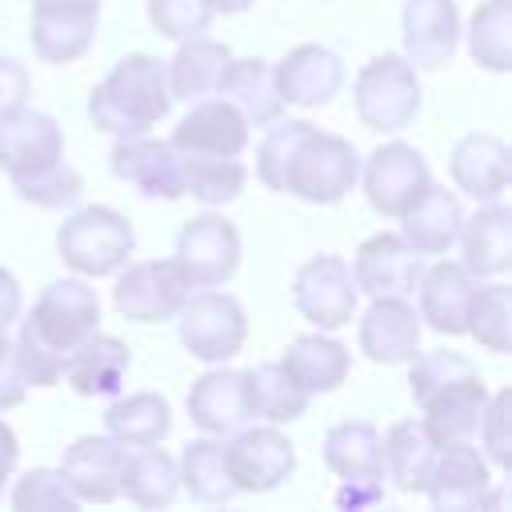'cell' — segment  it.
<instances>
[{
  "label": "cell",
  "instance_id": "cell-1",
  "mask_svg": "<svg viewBox=\"0 0 512 512\" xmlns=\"http://www.w3.org/2000/svg\"><path fill=\"white\" fill-rule=\"evenodd\" d=\"M172 108L164 60L152 52H128L88 92V120L108 136H140L156 128Z\"/></svg>",
  "mask_w": 512,
  "mask_h": 512
},
{
  "label": "cell",
  "instance_id": "cell-2",
  "mask_svg": "<svg viewBox=\"0 0 512 512\" xmlns=\"http://www.w3.org/2000/svg\"><path fill=\"white\" fill-rule=\"evenodd\" d=\"M356 180H360V156H356L352 140L308 124L288 156L280 192H288L304 204H336L352 192Z\"/></svg>",
  "mask_w": 512,
  "mask_h": 512
},
{
  "label": "cell",
  "instance_id": "cell-3",
  "mask_svg": "<svg viewBox=\"0 0 512 512\" xmlns=\"http://www.w3.org/2000/svg\"><path fill=\"white\" fill-rule=\"evenodd\" d=\"M136 248L132 220L116 208L88 204L56 228V252L76 276H112L128 264Z\"/></svg>",
  "mask_w": 512,
  "mask_h": 512
},
{
  "label": "cell",
  "instance_id": "cell-4",
  "mask_svg": "<svg viewBox=\"0 0 512 512\" xmlns=\"http://www.w3.org/2000/svg\"><path fill=\"white\" fill-rule=\"evenodd\" d=\"M100 328V300H96V288L88 284V276H64V280H52L32 312L20 320V332H28L36 344H44L48 352H56L60 360Z\"/></svg>",
  "mask_w": 512,
  "mask_h": 512
},
{
  "label": "cell",
  "instance_id": "cell-5",
  "mask_svg": "<svg viewBox=\"0 0 512 512\" xmlns=\"http://www.w3.org/2000/svg\"><path fill=\"white\" fill-rule=\"evenodd\" d=\"M352 104H356L360 124L372 128V132H400V128H408L416 120V112H420L416 68L404 56H396V52L372 56L356 72Z\"/></svg>",
  "mask_w": 512,
  "mask_h": 512
},
{
  "label": "cell",
  "instance_id": "cell-6",
  "mask_svg": "<svg viewBox=\"0 0 512 512\" xmlns=\"http://www.w3.org/2000/svg\"><path fill=\"white\" fill-rule=\"evenodd\" d=\"M176 320V332H180V344L204 360V364H224L232 360L244 340H248V316H244V304L232 296V292H220V288H200V292H188L180 312L172 316Z\"/></svg>",
  "mask_w": 512,
  "mask_h": 512
},
{
  "label": "cell",
  "instance_id": "cell-7",
  "mask_svg": "<svg viewBox=\"0 0 512 512\" xmlns=\"http://www.w3.org/2000/svg\"><path fill=\"white\" fill-rule=\"evenodd\" d=\"M356 300H360V288H356L352 264L344 256L320 252V256L304 260L292 276V304L320 332L344 328L356 316Z\"/></svg>",
  "mask_w": 512,
  "mask_h": 512
},
{
  "label": "cell",
  "instance_id": "cell-8",
  "mask_svg": "<svg viewBox=\"0 0 512 512\" xmlns=\"http://www.w3.org/2000/svg\"><path fill=\"white\" fill-rule=\"evenodd\" d=\"M224 464L236 492H272L296 472V448L280 424H244L224 440Z\"/></svg>",
  "mask_w": 512,
  "mask_h": 512
},
{
  "label": "cell",
  "instance_id": "cell-9",
  "mask_svg": "<svg viewBox=\"0 0 512 512\" xmlns=\"http://www.w3.org/2000/svg\"><path fill=\"white\" fill-rule=\"evenodd\" d=\"M188 292H192V284L176 260H136V264L120 268L112 304L132 324H160L180 312Z\"/></svg>",
  "mask_w": 512,
  "mask_h": 512
},
{
  "label": "cell",
  "instance_id": "cell-10",
  "mask_svg": "<svg viewBox=\"0 0 512 512\" xmlns=\"http://www.w3.org/2000/svg\"><path fill=\"white\" fill-rule=\"evenodd\" d=\"M360 180H364V196L368 204L380 212V216H404L432 184V168L428 160L404 144V140H392V144H380L364 164H360Z\"/></svg>",
  "mask_w": 512,
  "mask_h": 512
},
{
  "label": "cell",
  "instance_id": "cell-11",
  "mask_svg": "<svg viewBox=\"0 0 512 512\" xmlns=\"http://www.w3.org/2000/svg\"><path fill=\"white\" fill-rule=\"evenodd\" d=\"M172 260L192 288H220L240 268V232L220 212H200L180 228Z\"/></svg>",
  "mask_w": 512,
  "mask_h": 512
},
{
  "label": "cell",
  "instance_id": "cell-12",
  "mask_svg": "<svg viewBox=\"0 0 512 512\" xmlns=\"http://www.w3.org/2000/svg\"><path fill=\"white\" fill-rule=\"evenodd\" d=\"M488 488H492L488 456L472 440L436 444V456H432L428 476H424V488H420L436 512L484 508L488 504Z\"/></svg>",
  "mask_w": 512,
  "mask_h": 512
},
{
  "label": "cell",
  "instance_id": "cell-13",
  "mask_svg": "<svg viewBox=\"0 0 512 512\" xmlns=\"http://www.w3.org/2000/svg\"><path fill=\"white\" fill-rule=\"evenodd\" d=\"M108 164H112V172L124 184H132L148 200H180L184 196L180 152L172 148V140H156L148 132H140V136H116Z\"/></svg>",
  "mask_w": 512,
  "mask_h": 512
},
{
  "label": "cell",
  "instance_id": "cell-14",
  "mask_svg": "<svg viewBox=\"0 0 512 512\" xmlns=\"http://www.w3.org/2000/svg\"><path fill=\"white\" fill-rule=\"evenodd\" d=\"M188 416L208 436H228L256 420L252 412V376L244 368H212L188 388Z\"/></svg>",
  "mask_w": 512,
  "mask_h": 512
},
{
  "label": "cell",
  "instance_id": "cell-15",
  "mask_svg": "<svg viewBox=\"0 0 512 512\" xmlns=\"http://www.w3.org/2000/svg\"><path fill=\"white\" fill-rule=\"evenodd\" d=\"M64 160V128L36 108H20L0 120V168L8 180L36 176Z\"/></svg>",
  "mask_w": 512,
  "mask_h": 512
},
{
  "label": "cell",
  "instance_id": "cell-16",
  "mask_svg": "<svg viewBox=\"0 0 512 512\" xmlns=\"http://www.w3.org/2000/svg\"><path fill=\"white\" fill-rule=\"evenodd\" d=\"M424 272V256L396 232L368 236L352 256L356 288L368 296H412Z\"/></svg>",
  "mask_w": 512,
  "mask_h": 512
},
{
  "label": "cell",
  "instance_id": "cell-17",
  "mask_svg": "<svg viewBox=\"0 0 512 512\" xmlns=\"http://www.w3.org/2000/svg\"><path fill=\"white\" fill-rule=\"evenodd\" d=\"M124 444L112 436H80L60 456V476L80 504H112L120 496Z\"/></svg>",
  "mask_w": 512,
  "mask_h": 512
},
{
  "label": "cell",
  "instance_id": "cell-18",
  "mask_svg": "<svg viewBox=\"0 0 512 512\" xmlns=\"http://www.w3.org/2000/svg\"><path fill=\"white\" fill-rule=\"evenodd\" d=\"M400 36H404V60L412 68H444L460 44L456 0H404Z\"/></svg>",
  "mask_w": 512,
  "mask_h": 512
},
{
  "label": "cell",
  "instance_id": "cell-19",
  "mask_svg": "<svg viewBox=\"0 0 512 512\" xmlns=\"http://www.w3.org/2000/svg\"><path fill=\"white\" fill-rule=\"evenodd\" d=\"M360 352L372 364H408L420 352V312L408 296H372L360 316Z\"/></svg>",
  "mask_w": 512,
  "mask_h": 512
},
{
  "label": "cell",
  "instance_id": "cell-20",
  "mask_svg": "<svg viewBox=\"0 0 512 512\" xmlns=\"http://www.w3.org/2000/svg\"><path fill=\"white\" fill-rule=\"evenodd\" d=\"M456 244H460V264L476 280L504 276L512 268V208L500 200H480V208L460 220Z\"/></svg>",
  "mask_w": 512,
  "mask_h": 512
},
{
  "label": "cell",
  "instance_id": "cell-21",
  "mask_svg": "<svg viewBox=\"0 0 512 512\" xmlns=\"http://www.w3.org/2000/svg\"><path fill=\"white\" fill-rule=\"evenodd\" d=\"M276 88L284 104L296 108H320L328 104L344 84V60L324 44H296L280 64H272Z\"/></svg>",
  "mask_w": 512,
  "mask_h": 512
},
{
  "label": "cell",
  "instance_id": "cell-22",
  "mask_svg": "<svg viewBox=\"0 0 512 512\" xmlns=\"http://www.w3.org/2000/svg\"><path fill=\"white\" fill-rule=\"evenodd\" d=\"M248 120L224 100H192L188 116L176 124L172 132V148L176 152H200V156H240L248 148Z\"/></svg>",
  "mask_w": 512,
  "mask_h": 512
},
{
  "label": "cell",
  "instance_id": "cell-23",
  "mask_svg": "<svg viewBox=\"0 0 512 512\" xmlns=\"http://www.w3.org/2000/svg\"><path fill=\"white\" fill-rule=\"evenodd\" d=\"M476 276L460 260H440L420 272L416 296H420V320L440 336H464L468 304L476 292Z\"/></svg>",
  "mask_w": 512,
  "mask_h": 512
},
{
  "label": "cell",
  "instance_id": "cell-24",
  "mask_svg": "<svg viewBox=\"0 0 512 512\" xmlns=\"http://www.w3.org/2000/svg\"><path fill=\"white\" fill-rule=\"evenodd\" d=\"M128 364H132V348L120 336H108L96 328L64 356L60 380L80 396H116Z\"/></svg>",
  "mask_w": 512,
  "mask_h": 512
},
{
  "label": "cell",
  "instance_id": "cell-25",
  "mask_svg": "<svg viewBox=\"0 0 512 512\" xmlns=\"http://www.w3.org/2000/svg\"><path fill=\"white\" fill-rule=\"evenodd\" d=\"M508 144L492 132H468L456 140L452 156H448V172L452 184L460 192H468L472 200H500L508 192Z\"/></svg>",
  "mask_w": 512,
  "mask_h": 512
},
{
  "label": "cell",
  "instance_id": "cell-26",
  "mask_svg": "<svg viewBox=\"0 0 512 512\" xmlns=\"http://www.w3.org/2000/svg\"><path fill=\"white\" fill-rule=\"evenodd\" d=\"M488 384L480 372H468L452 384H444L440 392H432L424 404H420V420L428 428V436L436 444H448V440H472L476 428H480V416L488 408Z\"/></svg>",
  "mask_w": 512,
  "mask_h": 512
},
{
  "label": "cell",
  "instance_id": "cell-27",
  "mask_svg": "<svg viewBox=\"0 0 512 512\" xmlns=\"http://www.w3.org/2000/svg\"><path fill=\"white\" fill-rule=\"evenodd\" d=\"M212 96H224L248 124L264 128L272 124L276 116H284V100H280V88H276V76H272V64L260 60V56H244V60H228L220 80H216V92Z\"/></svg>",
  "mask_w": 512,
  "mask_h": 512
},
{
  "label": "cell",
  "instance_id": "cell-28",
  "mask_svg": "<svg viewBox=\"0 0 512 512\" xmlns=\"http://www.w3.org/2000/svg\"><path fill=\"white\" fill-rule=\"evenodd\" d=\"M280 368L308 392V396H320V392H336L344 380H348V368H352V356L348 348L328 336V332H304L296 336L284 356H280Z\"/></svg>",
  "mask_w": 512,
  "mask_h": 512
},
{
  "label": "cell",
  "instance_id": "cell-29",
  "mask_svg": "<svg viewBox=\"0 0 512 512\" xmlns=\"http://www.w3.org/2000/svg\"><path fill=\"white\" fill-rule=\"evenodd\" d=\"M96 8H32V48L44 64H72L96 40Z\"/></svg>",
  "mask_w": 512,
  "mask_h": 512
},
{
  "label": "cell",
  "instance_id": "cell-30",
  "mask_svg": "<svg viewBox=\"0 0 512 512\" xmlns=\"http://www.w3.org/2000/svg\"><path fill=\"white\" fill-rule=\"evenodd\" d=\"M460 220H464L460 196L448 192V188H440V184H428V192L400 216V236L420 256H444L456 244Z\"/></svg>",
  "mask_w": 512,
  "mask_h": 512
},
{
  "label": "cell",
  "instance_id": "cell-31",
  "mask_svg": "<svg viewBox=\"0 0 512 512\" xmlns=\"http://www.w3.org/2000/svg\"><path fill=\"white\" fill-rule=\"evenodd\" d=\"M232 60L228 44L212 40V36H188L180 40L176 56L164 60V76H168V96L172 100H200V96H212L216 92V80L224 72V64Z\"/></svg>",
  "mask_w": 512,
  "mask_h": 512
},
{
  "label": "cell",
  "instance_id": "cell-32",
  "mask_svg": "<svg viewBox=\"0 0 512 512\" xmlns=\"http://www.w3.org/2000/svg\"><path fill=\"white\" fill-rule=\"evenodd\" d=\"M432 456H436V440L428 436L424 420H396L380 436V476H388L400 492L424 488Z\"/></svg>",
  "mask_w": 512,
  "mask_h": 512
},
{
  "label": "cell",
  "instance_id": "cell-33",
  "mask_svg": "<svg viewBox=\"0 0 512 512\" xmlns=\"http://www.w3.org/2000/svg\"><path fill=\"white\" fill-rule=\"evenodd\" d=\"M180 492V472L176 460L160 448V444H140V448H124V464H120V496H128L140 508H168Z\"/></svg>",
  "mask_w": 512,
  "mask_h": 512
},
{
  "label": "cell",
  "instance_id": "cell-34",
  "mask_svg": "<svg viewBox=\"0 0 512 512\" xmlns=\"http://www.w3.org/2000/svg\"><path fill=\"white\" fill-rule=\"evenodd\" d=\"M176 472H180V488L196 504H228L236 496V484L224 464V436L204 432V436L188 440L176 460Z\"/></svg>",
  "mask_w": 512,
  "mask_h": 512
},
{
  "label": "cell",
  "instance_id": "cell-35",
  "mask_svg": "<svg viewBox=\"0 0 512 512\" xmlns=\"http://www.w3.org/2000/svg\"><path fill=\"white\" fill-rule=\"evenodd\" d=\"M104 428L124 448L160 444L172 432V408H168V400L160 392H132V396H120V400L108 404Z\"/></svg>",
  "mask_w": 512,
  "mask_h": 512
},
{
  "label": "cell",
  "instance_id": "cell-36",
  "mask_svg": "<svg viewBox=\"0 0 512 512\" xmlns=\"http://www.w3.org/2000/svg\"><path fill=\"white\" fill-rule=\"evenodd\" d=\"M324 464L336 476H380V428L368 420H340L324 432Z\"/></svg>",
  "mask_w": 512,
  "mask_h": 512
},
{
  "label": "cell",
  "instance_id": "cell-37",
  "mask_svg": "<svg viewBox=\"0 0 512 512\" xmlns=\"http://www.w3.org/2000/svg\"><path fill=\"white\" fill-rule=\"evenodd\" d=\"M180 172H184V196L220 208L244 192L248 168L236 156H200V152H180Z\"/></svg>",
  "mask_w": 512,
  "mask_h": 512
},
{
  "label": "cell",
  "instance_id": "cell-38",
  "mask_svg": "<svg viewBox=\"0 0 512 512\" xmlns=\"http://www.w3.org/2000/svg\"><path fill=\"white\" fill-rule=\"evenodd\" d=\"M468 52L488 72L512 68V0H484L468 24Z\"/></svg>",
  "mask_w": 512,
  "mask_h": 512
},
{
  "label": "cell",
  "instance_id": "cell-39",
  "mask_svg": "<svg viewBox=\"0 0 512 512\" xmlns=\"http://www.w3.org/2000/svg\"><path fill=\"white\" fill-rule=\"evenodd\" d=\"M464 332L488 352H508L512 348V292H508V284H500V280H492V284L480 280L476 284Z\"/></svg>",
  "mask_w": 512,
  "mask_h": 512
},
{
  "label": "cell",
  "instance_id": "cell-40",
  "mask_svg": "<svg viewBox=\"0 0 512 512\" xmlns=\"http://www.w3.org/2000/svg\"><path fill=\"white\" fill-rule=\"evenodd\" d=\"M252 376V412L268 424H292L308 412V392L280 368V360L260 364L248 372Z\"/></svg>",
  "mask_w": 512,
  "mask_h": 512
},
{
  "label": "cell",
  "instance_id": "cell-41",
  "mask_svg": "<svg viewBox=\"0 0 512 512\" xmlns=\"http://www.w3.org/2000/svg\"><path fill=\"white\" fill-rule=\"evenodd\" d=\"M12 508L16 512H60V508L64 512H76L80 500L68 492V484H64V476L56 468H32V472H24L16 480Z\"/></svg>",
  "mask_w": 512,
  "mask_h": 512
},
{
  "label": "cell",
  "instance_id": "cell-42",
  "mask_svg": "<svg viewBox=\"0 0 512 512\" xmlns=\"http://www.w3.org/2000/svg\"><path fill=\"white\" fill-rule=\"evenodd\" d=\"M12 184H16L20 200H28L36 208H72L80 200V192H84V180L68 160H60V164H52V168H44L36 176L12 180Z\"/></svg>",
  "mask_w": 512,
  "mask_h": 512
},
{
  "label": "cell",
  "instance_id": "cell-43",
  "mask_svg": "<svg viewBox=\"0 0 512 512\" xmlns=\"http://www.w3.org/2000/svg\"><path fill=\"white\" fill-rule=\"evenodd\" d=\"M408 364H412V368H408V392H412L416 404H424V400H428L432 392H440L444 384H452V380L476 372V364H472L468 356L448 352V348H440V352H416Z\"/></svg>",
  "mask_w": 512,
  "mask_h": 512
},
{
  "label": "cell",
  "instance_id": "cell-44",
  "mask_svg": "<svg viewBox=\"0 0 512 512\" xmlns=\"http://www.w3.org/2000/svg\"><path fill=\"white\" fill-rule=\"evenodd\" d=\"M264 128H268V132H264V140H260V148H256V176H260L272 192H280L288 156H292L300 132L308 128V120H284V116H276V120L264 124Z\"/></svg>",
  "mask_w": 512,
  "mask_h": 512
},
{
  "label": "cell",
  "instance_id": "cell-45",
  "mask_svg": "<svg viewBox=\"0 0 512 512\" xmlns=\"http://www.w3.org/2000/svg\"><path fill=\"white\" fill-rule=\"evenodd\" d=\"M212 16L216 12L208 8V0H148V24L168 40H188L208 32Z\"/></svg>",
  "mask_w": 512,
  "mask_h": 512
},
{
  "label": "cell",
  "instance_id": "cell-46",
  "mask_svg": "<svg viewBox=\"0 0 512 512\" xmlns=\"http://www.w3.org/2000/svg\"><path fill=\"white\" fill-rule=\"evenodd\" d=\"M512 412V392H496L488 396V408L480 416V444H484V456L496 464V468H512V432H508V416Z\"/></svg>",
  "mask_w": 512,
  "mask_h": 512
},
{
  "label": "cell",
  "instance_id": "cell-47",
  "mask_svg": "<svg viewBox=\"0 0 512 512\" xmlns=\"http://www.w3.org/2000/svg\"><path fill=\"white\" fill-rule=\"evenodd\" d=\"M24 396H28V380H24V368L16 356V340H8L0 332V412L24 404Z\"/></svg>",
  "mask_w": 512,
  "mask_h": 512
},
{
  "label": "cell",
  "instance_id": "cell-48",
  "mask_svg": "<svg viewBox=\"0 0 512 512\" xmlns=\"http://www.w3.org/2000/svg\"><path fill=\"white\" fill-rule=\"evenodd\" d=\"M28 96H32L28 68L20 60H12V56H0V120L12 116V112H20L28 104Z\"/></svg>",
  "mask_w": 512,
  "mask_h": 512
},
{
  "label": "cell",
  "instance_id": "cell-49",
  "mask_svg": "<svg viewBox=\"0 0 512 512\" xmlns=\"http://www.w3.org/2000/svg\"><path fill=\"white\" fill-rule=\"evenodd\" d=\"M384 476H340L336 504L340 508H372L384 500Z\"/></svg>",
  "mask_w": 512,
  "mask_h": 512
},
{
  "label": "cell",
  "instance_id": "cell-50",
  "mask_svg": "<svg viewBox=\"0 0 512 512\" xmlns=\"http://www.w3.org/2000/svg\"><path fill=\"white\" fill-rule=\"evenodd\" d=\"M20 308H24L20 280L0 264V332H8V324H12V320H20Z\"/></svg>",
  "mask_w": 512,
  "mask_h": 512
},
{
  "label": "cell",
  "instance_id": "cell-51",
  "mask_svg": "<svg viewBox=\"0 0 512 512\" xmlns=\"http://www.w3.org/2000/svg\"><path fill=\"white\" fill-rule=\"evenodd\" d=\"M16 460H20V440H16L12 424L0 416V492H4V484L12 480V468H16Z\"/></svg>",
  "mask_w": 512,
  "mask_h": 512
},
{
  "label": "cell",
  "instance_id": "cell-52",
  "mask_svg": "<svg viewBox=\"0 0 512 512\" xmlns=\"http://www.w3.org/2000/svg\"><path fill=\"white\" fill-rule=\"evenodd\" d=\"M252 4H256V0H208V8H212L216 16H220V12H224V16H236V12H248Z\"/></svg>",
  "mask_w": 512,
  "mask_h": 512
},
{
  "label": "cell",
  "instance_id": "cell-53",
  "mask_svg": "<svg viewBox=\"0 0 512 512\" xmlns=\"http://www.w3.org/2000/svg\"><path fill=\"white\" fill-rule=\"evenodd\" d=\"M44 4V8H96L100 12V0H32V8Z\"/></svg>",
  "mask_w": 512,
  "mask_h": 512
}]
</instances>
